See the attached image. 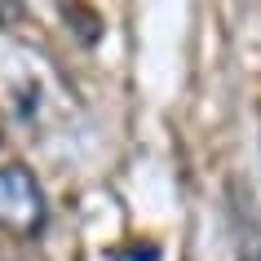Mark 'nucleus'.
I'll return each instance as SVG.
<instances>
[{"label": "nucleus", "instance_id": "1", "mask_svg": "<svg viewBox=\"0 0 261 261\" xmlns=\"http://www.w3.org/2000/svg\"><path fill=\"white\" fill-rule=\"evenodd\" d=\"M49 204L36 173L22 164H5L0 168V230L14 234V239H36L44 230Z\"/></svg>", "mask_w": 261, "mask_h": 261}, {"label": "nucleus", "instance_id": "2", "mask_svg": "<svg viewBox=\"0 0 261 261\" xmlns=\"http://www.w3.org/2000/svg\"><path fill=\"white\" fill-rule=\"evenodd\" d=\"M14 14V0H0V18H9Z\"/></svg>", "mask_w": 261, "mask_h": 261}]
</instances>
